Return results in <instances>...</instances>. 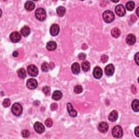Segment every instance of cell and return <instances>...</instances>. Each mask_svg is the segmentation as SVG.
Instances as JSON below:
<instances>
[{
    "label": "cell",
    "mask_w": 139,
    "mask_h": 139,
    "mask_svg": "<svg viewBox=\"0 0 139 139\" xmlns=\"http://www.w3.org/2000/svg\"><path fill=\"white\" fill-rule=\"evenodd\" d=\"M103 18L106 23L112 22L115 19V15L113 12L110 11H106L103 14Z\"/></svg>",
    "instance_id": "1"
},
{
    "label": "cell",
    "mask_w": 139,
    "mask_h": 139,
    "mask_svg": "<svg viewBox=\"0 0 139 139\" xmlns=\"http://www.w3.org/2000/svg\"><path fill=\"white\" fill-rule=\"evenodd\" d=\"M35 15L36 18L39 21H43L46 19V13L44 9L42 8L37 9L35 11Z\"/></svg>",
    "instance_id": "2"
},
{
    "label": "cell",
    "mask_w": 139,
    "mask_h": 139,
    "mask_svg": "<svg viewBox=\"0 0 139 139\" xmlns=\"http://www.w3.org/2000/svg\"><path fill=\"white\" fill-rule=\"evenodd\" d=\"M12 111L13 114L15 116H20L22 114V113L23 111L22 106L20 104L18 103H15L12 106Z\"/></svg>",
    "instance_id": "3"
},
{
    "label": "cell",
    "mask_w": 139,
    "mask_h": 139,
    "mask_svg": "<svg viewBox=\"0 0 139 139\" xmlns=\"http://www.w3.org/2000/svg\"><path fill=\"white\" fill-rule=\"evenodd\" d=\"M112 135L115 138H120L123 136V129L119 126H116L113 128L112 130Z\"/></svg>",
    "instance_id": "4"
},
{
    "label": "cell",
    "mask_w": 139,
    "mask_h": 139,
    "mask_svg": "<svg viewBox=\"0 0 139 139\" xmlns=\"http://www.w3.org/2000/svg\"><path fill=\"white\" fill-rule=\"evenodd\" d=\"M27 72L29 75L32 77H36L38 75V69L34 65H30L27 67Z\"/></svg>",
    "instance_id": "5"
},
{
    "label": "cell",
    "mask_w": 139,
    "mask_h": 139,
    "mask_svg": "<svg viewBox=\"0 0 139 139\" xmlns=\"http://www.w3.org/2000/svg\"><path fill=\"white\" fill-rule=\"evenodd\" d=\"M115 11L116 14L119 16H123L126 15V9L122 4H118L116 6Z\"/></svg>",
    "instance_id": "6"
},
{
    "label": "cell",
    "mask_w": 139,
    "mask_h": 139,
    "mask_svg": "<svg viewBox=\"0 0 139 139\" xmlns=\"http://www.w3.org/2000/svg\"><path fill=\"white\" fill-rule=\"evenodd\" d=\"M27 87L31 90H34L38 86V82L33 78H31L28 80L26 83Z\"/></svg>",
    "instance_id": "7"
},
{
    "label": "cell",
    "mask_w": 139,
    "mask_h": 139,
    "mask_svg": "<svg viewBox=\"0 0 139 139\" xmlns=\"http://www.w3.org/2000/svg\"><path fill=\"white\" fill-rule=\"evenodd\" d=\"M21 35L17 32H14L10 35V39L12 42L16 43L19 42L21 40Z\"/></svg>",
    "instance_id": "8"
},
{
    "label": "cell",
    "mask_w": 139,
    "mask_h": 139,
    "mask_svg": "<svg viewBox=\"0 0 139 139\" xmlns=\"http://www.w3.org/2000/svg\"><path fill=\"white\" fill-rule=\"evenodd\" d=\"M34 129L35 131L39 134H41L45 132V127L44 125L39 122H36L34 125Z\"/></svg>",
    "instance_id": "9"
},
{
    "label": "cell",
    "mask_w": 139,
    "mask_h": 139,
    "mask_svg": "<svg viewBox=\"0 0 139 139\" xmlns=\"http://www.w3.org/2000/svg\"><path fill=\"white\" fill-rule=\"evenodd\" d=\"M105 73L108 76H112L115 71V67L113 64H109L105 67Z\"/></svg>",
    "instance_id": "10"
},
{
    "label": "cell",
    "mask_w": 139,
    "mask_h": 139,
    "mask_svg": "<svg viewBox=\"0 0 139 139\" xmlns=\"http://www.w3.org/2000/svg\"><path fill=\"white\" fill-rule=\"evenodd\" d=\"M59 31H60V27L57 24H53L51 27L50 28V34H51V35L55 36L57 35L59 33Z\"/></svg>",
    "instance_id": "11"
},
{
    "label": "cell",
    "mask_w": 139,
    "mask_h": 139,
    "mask_svg": "<svg viewBox=\"0 0 139 139\" xmlns=\"http://www.w3.org/2000/svg\"><path fill=\"white\" fill-rule=\"evenodd\" d=\"M94 77L96 79H100L103 75V71L100 67L97 66L94 68L93 71Z\"/></svg>",
    "instance_id": "12"
},
{
    "label": "cell",
    "mask_w": 139,
    "mask_h": 139,
    "mask_svg": "<svg viewBox=\"0 0 139 139\" xmlns=\"http://www.w3.org/2000/svg\"><path fill=\"white\" fill-rule=\"evenodd\" d=\"M67 108L68 112V114L70 116L72 117H75L77 115V112L75 109H74L72 105L70 103H68L67 104Z\"/></svg>",
    "instance_id": "13"
},
{
    "label": "cell",
    "mask_w": 139,
    "mask_h": 139,
    "mask_svg": "<svg viewBox=\"0 0 139 139\" xmlns=\"http://www.w3.org/2000/svg\"><path fill=\"white\" fill-rule=\"evenodd\" d=\"M109 129V125L105 122H101L98 125V130L100 132L105 133L107 132Z\"/></svg>",
    "instance_id": "14"
},
{
    "label": "cell",
    "mask_w": 139,
    "mask_h": 139,
    "mask_svg": "<svg viewBox=\"0 0 139 139\" xmlns=\"http://www.w3.org/2000/svg\"><path fill=\"white\" fill-rule=\"evenodd\" d=\"M126 42L129 45H133L136 42V37L133 34H129L126 37Z\"/></svg>",
    "instance_id": "15"
},
{
    "label": "cell",
    "mask_w": 139,
    "mask_h": 139,
    "mask_svg": "<svg viewBox=\"0 0 139 139\" xmlns=\"http://www.w3.org/2000/svg\"><path fill=\"white\" fill-rule=\"evenodd\" d=\"M118 118V113L116 110H113L111 112L108 116V120L110 122H115Z\"/></svg>",
    "instance_id": "16"
},
{
    "label": "cell",
    "mask_w": 139,
    "mask_h": 139,
    "mask_svg": "<svg viewBox=\"0 0 139 139\" xmlns=\"http://www.w3.org/2000/svg\"><path fill=\"white\" fill-rule=\"evenodd\" d=\"M57 47V43L53 41H51L47 43V45H46V48L50 51H54Z\"/></svg>",
    "instance_id": "17"
},
{
    "label": "cell",
    "mask_w": 139,
    "mask_h": 139,
    "mask_svg": "<svg viewBox=\"0 0 139 139\" xmlns=\"http://www.w3.org/2000/svg\"><path fill=\"white\" fill-rule=\"evenodd\" d=\"M35 4L33 1H27L25 4V8L28 11H32L35 8Z\"/></svg>",
    "instance_id": "18"
},
{
    "label": "cell",
    "mask_w": 139,
    "mask_h": 139,
    "mask_svg": "<svg viewBox=\"0 0 139 139\" xmlns=\"http://www.w3.org/2000/svg\"><path fill=\"white\" fill-rule=\"evenodd\" d=\"M62 92L59 90H57L53 92L52 96V98L54 101H59L62 98Z\"/></svg>",
    "instance_id": "19"
},
{
    "label": "cell",
    "mask_w": 139,
    "mask_h": 139,
    "mask_svg": "<svg viewBox=\"0 0 139 139\" xmlns=\"http://www.w3.org/2000/svg\"><path fill=\"white\" fill-rule=\"evenodd\" d=\"M21 33L23 36H25V37L28 36L31 33L30 28L27 26H25L24 27H23L22 28V29H21Z\"/></svg>",
    "instance_id": "20"
},
{
    "label": "cell",
    "mask_w": 139,
    "mask_h": 139,
    "mask_svg": "<svg viewBox=\"0 0 139 139\" xmlns=\"http://www.w3.org/2000/svg\"><path fill=\"white\" fill-rule=\"evenodd\" d=\"M71 70L72 72L75 74V75H78L80 72V65L78 63H75L72 64L71 66Z\"/></svg>",
    "instance_id": "21"
},
{
    "label": "cell",
    "mask_w": 139,
    "mask_h": 139,
    "mask_svg": "<svg viewBox=\"0 0 139 139\" xmlns=\"http://www.w3.org/2000/svg\"><path fill=\"white\" fill-rule=\"evenodd\" d=\"M57 13L60 17H63L66 13V9L63 6L58 7L57 8Z\"/></svg>",
    "instance_id": "22"
},
{
    "label": "cell",
    "mask_w": 139,
    "mask_h": 139,
    "mask_svg": "<svg viewBox=\"0 0 139 139\" xmlns=\"http://www.w3.org/2000/svg\"><path fill=\"white\" fill-rule=\"evenodd\" d=\"M132 108L135 112H138L139 111V102L138 100H134L132 103Z\"/></svg>",
    "instance_id": "23"
},
{
    "label": "cell",
    "mask_w": 139,
    "mask_h": 139,
    "mask_svg": "<svg viewBox=\"0 0 139 139\" xmlns=\"http://www.w3.org/2000/svg\"><path fill=\"white\" fill-rule=\"evenodd\" d=\"M82 68L84 72H87L90 70V64L87 61H84L82 63Z\"/></svg>",
    "instance_id": "24"
},
{
    "label": "cell",
    "mask_w": 139,
    "mask_h": 139,
    "mask_svg": "<svg viewBox=\"0 0 139 139\" xmlns=\"http://www.w3.org/2000/svg\"><path fill=\"white\" fill-rule=\"evenodd\" d=\"M17 75L18 77H20L21 79H25L26 75V71L24 68H21L17 71Z\"/></svg>",
    "instance_id": "25"
},
{
    "label": "cell",
    "mask_w": 139,
    "mask_h": 139,
    "mask_svg": "<svg viewBox=\"0 0 139 139\" xmlns=\"http://www.w3.org/2000/svg\"><path fill=\"white\" fill-rule=\"evenodd\" d=\"M112 35L114 38H118V37L120 36V34H121V31L120 30L117 28H114L112 30Z\"/></svg>",
    "instance_id": "26"
},
{
    "label": "cell",
    "mask_w": 139,
    "mask_h": 139,
    "mask_svg": "<svg viewBox=\"0 0 139 139\" xmlns=\"http://www.w3.org/2000/svg\"><path fill=\"white\" fill-rule=\"evenodd\" d=\"M126 9L129 11H132L135 7V3L133 1H129L126 4Z\"/></svg>",
    "instance_id": "27"
},
{
    "label": "cell",
    "mask_w": 139,
    "mask_h": 139,
    "mask_svg": "<svg viewBox=\"0 0 139 139\" xmlns=\"http://www.w3.org/2000/svg\"><path fill=\"white\" fill-rule=\"evenodd\" d=\"M50 69L49 64L46 62H44L43 63L42 65H41V70L44 72H47Z\"/></svg>",
    "instance_id": "28"
},
{
    "label": "cell",
    "mask_w": 139,
    "mask_h": 139,
    "mask_svg": "<svg viewBox=\"0 0 139 139\" xmlns=\"http://www.w3.org/2000/svg\"><path fill=\"white\" fill-rule=\"evenodd\" d=\"M83 87L80 85H77L74 87V92H75L76 94H80L83 92Z\"/></svg>",
    "instance_id": "29"
},
{
    "label": "cell",
    "mask_w": 139,
    "mask_h": 139,
    "mask_svg": "<svg viewBox=\"0 0 139 139\" xmlns=\"http://www.w3.org/2000/svg\"><path fill=\"white\" fill-rule=\"evenodd\" d=\"M43 91L46 96H49L51 94V88L48 86H45L43 88Z\"/></svg>",
    "instance_id": "30"
},
{
    "label": "cell",
    "mask_w": 139,
    "mask_h": 139,
    "mask_svg": "<svg viewBox=\"0 0 139 139\" xmlns=\"http://www.w3.org/2000/svg\"><path fill=\"white\" fill-rule=\"evenodd\" d=\"M11 105V101L9 98L4 99L3 102V105L4 107L8 108Z\"/></svg>",
    "instance_id": "31"
},
{
    "label": "cell",
    "mask_w": 139,
    "mask_h": 139,
    "mask_svg": "<svg viewBox=\"0 0 139 139\" xmlns=\"http://www.w3.org/2000/svg\"><path fill=\"white\" fill-rule=\"evenodd\" d=\"M45 125L47 127H51L53 125V121L51 118H47L45 121Z\"/></svg>",
    "instance_id": "32"
},
{
    "label": "cell",
    "mask_w": 139,
    "mask_h": 139,
    "mask_svg": "<svg viewBox=\"0 0 139 139\" xmlns=\"http://www.w3.org/2000/svg\"><path fill=\"white\" fill-rule=\"evenodd\" d=\"M109 59V57L108 56V55H106L105 54H103L102 55L101 57V62H102L103 63H105L108 62Z\"/></svg>",
    "instance_id": "33"
},
{
    "label": "cell",
    "mask_w": 139,
    "mask_h": 139,
    "mask_svg": "<svg viewBox=\"0 0 139 139\" xmlns=\"http://www.w3.org/2000/svg\"><path fill=\"white\" fill-rule=\"evenodd\" d=\"M30 135L29 132L28 130H24L22 132V135L24 137H28Z\"/></svg>",
    "instance_id": "34"
},
{
    "label": "cell",
    "mask_w": 139,
    "mask_h": 139,
    "mask_svg": "<svg viewBox=\"0 0 139 139\" xmlns=\"http://www.w3.org/2000/svg\"><path fill=\"white\" fill-rule=\"evenodd\" d=\"M86 55L85 53H80L78 55V58L80 60H81V61H84V60H85V59L86 58Z\"/></svg>",
    "instance_id": "35"
},
{
    "label": "cell",
    "mask_w": 139,
    "mask_h": 139,
    "mask_svg": "<svg viewBox=\"0 0 139 139\" xmlns=\"http://www.w3.org/2000/svg\"><path fill=\"white\" fill-rule=\"evenodd\" d=\"M50 108H51V110L54 111L58 109V105L56 103H53L51 105Z\"/></svg>",
    "instance_id": "36"
},
{
    "label": "cell",
    "mask_w": 139,
    "mask_h": 139,
    "mask_svg": "<svg viewBox=\"0 0 139 139\" xmlns=\"http://www.w3.org/2000/svg\"><path fill=\"white\" fill-rule=\"evenodd\" d=\"M134 59H135V61L136 64H137V65L138 66V53L137 52V53H136V54L135 55V57H134Z\"/></svg>",
    "instance_id": "37"
},
{
    "label": "cell",
    "mask_w": 139,
    "mask_h": 139,
    "mask_svg": "<svg viewBox=\"0 0 139 139\" xmlns=\"http://www.w3.org/2000/svg\"><path fill=\"white\" fill-rule=\"evenodd\" d=\"M135 134L137 137H139V128L138 126L135 128Z\"/></svg>",
    "instance_id": "38"
},
{
    "label": "cell",
    "mask_w": 139,
    "mask_h": 139,
    "mask_svg": "<svg viewBox=\"0 0 139 139\" xmlns=\"http://www.w3.org/2000/svg\"><path fill=\"white\" fill-rule=\"evenodd\" d=\"M13 55L14 57H17L18 56V52L17 51H14V52H13Z\"/></svg>",
    "instance_id": "39"
},
{
    "label": "cell",
    "mask_w": 139,
    "mask_h": 139,
    "mask_svg": "<svg viewBox=\"0 0 139 139\" xmlns=\"http://www.w3.org/2000/svg\"><path fill=\"white\" fill-rule=\"evenodd\" d=\"M50 66V69H53L54 67V64L53 63H51V64H49Z\"/></svg>",
    "instance_id": "40"
},
{
    "label": "cell",
    "mask_w": 139,
    "mask_h": 139,
    "mask_svg": "<svg viewBox=\"0 0 139 139\" xmlns=\"http://www.w3.org/2000/svg\"><path fill=\"white\" fill-rule=\"evenodd\" d=\"M135 89H136L135 86H134V85H133V86H132V91H133V92L134 94H135V93L136 92V91H135Z\"/></svg>",
    "instance_id": "41"
},
{
    "label": "cell",
    "mask_w": 139,
    "mask_h": 139,
    "mask_svg": "<svg viewBox=\"0 0 139 139\" xmlns=\"http://www.w3.org/2000/svg\"><path fill=\"white\" fill-rule=\"evenodd\" d=\"M138 9H139V7H138V8H137V10H136V14H137V17H138V16H139V15H138Z\"/></svg>",
    "instance_id": "42"
}]
</instances>
